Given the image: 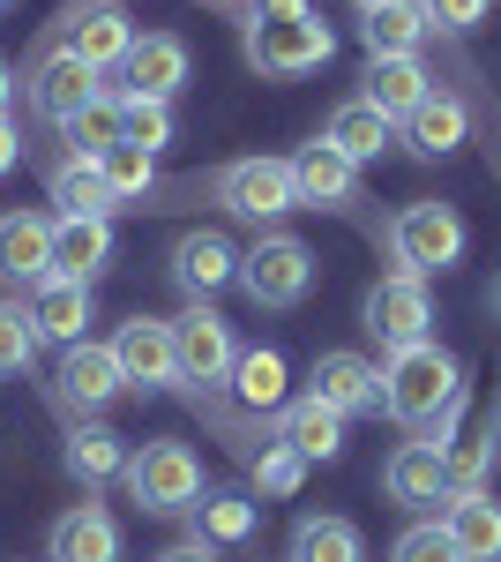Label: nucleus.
Returning <instances> with one entry per match:
<instances>
[{
  "label": "nucleus",
  "instance_id": "nucleus-1",
  "mask_svg": "<svg viewBox=\"0 0 501 562\" xmlns=\"http://www.w3.org/2000/svg\"><path fill=\"white\" fill-rule=\"evenodd\" d=\"M240 53H248L254 76L293 83V76H315V68L330 60L337 38L307 0H254L248 15H240Z\"/></svg>",
  "mask_w": 501,
  "mask_h": 562
},
{
  "label": "nucleus",
  "instance_id": "nucleus-2",
  "mask_svg": "<svg viewBox=\"0 0 501 562\" xmlns=\"http://www.w3.org/2000/svg\"><path fill=\"white\" fill-rule=\"evenodd\" d=\"M457 390H464V360H457V352H442L434 338L382 360V413L405 420V428H419V435L442 420V405H449Z\"/></svg>",
  "mask_w": 501,
  "mask_h": 562
},
{
  "label": "nucleus",
  "instance_id": "nucleus-3",
  "mask_svg": "<svg viewBox=\"0 0 501 562\" xmlns=\"http://www.w3.org/2000/svg\"><path fill=\"white\" fill-rule=\"evenodd\" d=\"M389 256L405 278H434V270H457L464 262V217L449 203H405V211L389 217Z\"/></svg>",
  "mask_w": 501,
  "mask_h": 562
},
{
  "label": "nucleus",
  "instance_id": "nucleus-4",
  "mask_svg": "<svg viewBox=\"0 0 501 562\" xmlns=\"http://www.w3.org/2000/svg\"><path fill=\"white\" fill-rule=\"evenodd\" d=\"M121 480H127V495H135L150 518H180V510L203 503V465H195L187 442H143V450L127 458Z\"/></svg>",
  "mask_w": 501,
  "mask_h": 562
},
{
  "label": "nucleus",
  "instance_id": "nucleus-5",
  "mask_svg": "<svg viewBox=\"0 0 501 562\" xmlns=\"http://www.w3.org/2000/svg\"><path fill=\"white\" fill-rule=\"evenodd\" d=\"M240 293L254 307H299L315 293V248L293 240V233H262L240 256Z\"/></svg>",
  "mask_w": 501,
  "mask_h": 562
},
{
  "label": "nucleus",
  "instance_id": "nucleus-6",
  "mask_svg": "<svg viewBox=\"0 0 501 562\" xmlns=\"http://www.w3.org/2000/svg\"><path fill=\"white\" fill-rule=\"evenodd\" d=\"M217 203H225L232 217H254V225L299 211L293 158H232V166L217 173Z\"/></svg>",
  "mask_w": 501,
  "mask_h": 562
},
{
  "label": "nucleus",
  "instance_id": "nucleus-7",
  "mask_svg": "<svg viewBox=\"0 0 501 562\" xmlns=\"http://www.w3.org/2000/svg\"><path fill=\"white\" fill-rule=\"evenodd\" d=\"M367 330L382 338V352H405V346H426L434 338V293H426V278H405V270H389L375 293H367Z\"/></svg>",
  "mask_w": 501,
  "mask_h": 562
},
{
  "label": "nucleus",
  "instance_id": "nucleus-8",
  "mask_svg": "<svg viewBox=\"0 0 501 562\" xmlns=\"http://www.w3.org/2000/svg\"><path fill=\"white\" fill-rule=\"evenodd\" d=\"M172 352H180V383H225L232 375V360H240V346H232V323L217 315V307H187V315H172Z\"/></svg>",
  "mask_w": 501,
  "mask_h": 562
},
{
  "label": "nucleus",
  "instance_id": "nucleus-9",
  "mask_svg": "<svg viewBox=\"0 0 501 562\" xmlns=\"http://www.w3.org/2000/svg\"><path fill=\"white\" fill-rule=\"evenodd\" d=\"M90 98H105V90H98V68H90V60H76L68 45L53 38V45L38 53V68H31V105H38L53 128H68Z\"/></svg>",
  "mask_w": 501,
  "mask_h": 562
},
{
  "label": "nucleus",
  "instance_id": "nucleus-10",
  "mask_svg": "<svg viewBox=\"0 0 501 562\" xmlns=\"http://www.w3.org/2000/svg\"><path fill=\"white\" fill-rule=\"evenodd\" d=\"M60 45L105 76V68H127V53H135V23H127L113 0H76V8L60 15Z\"/></svg>",
  "mask_w": 501,
  "mask_h": 562
},
{
  "label": "nucleus",
  "instance_id": "nucleus-11",
  "mask_svg": "<svg viewBox=\"0 0 501 562\" xmlns=\"http://www.w3.org/2000/svg\"><path fill=\"white\" fill-rule=\"evenodd\" d=\"M113 360H121L127 390H166L180 383V352H172V323H150V315H135L113 330Z\"/></svg>",
  "mask_w": 501,
  "mask_h": 562
},
{
  "label": "nucleus",
  "instance_id": "nucleus-12",
  "mask_svg": "<svg viewBox=\"0 0 501 562\" xmlns=\"http://www.w3.org/2000/svg\"><path fill=\"white\" fill-rule=\"evenodd\" d=\"M307 397H322V405H330V413H344V420H352V413H375L382 405V368L375 360H360V352H315V375H307Z\"/></svg>",
  "mask_w": 501,
  "mask_h": 562
},
{
  "label": "nucleus",
  "instance_id": "nucleus-13",
  "mask_svg": "<svg viewBox=\"0 0 501 562\" xmlns=\"http://www.w3.org/2000/svg\"><path fill=\"white\" fill-rule=\"evenodd\" d=\"M382 487H389V503H405V510L449 503V458H442L426 435H419V442H397L389 465H382Z\"/></svg>",
  "mask_w": 501,
  "mask_h": 562
},
{
  "label": "nucleus",
  "instance_id": "nucleus-14",
  "mask_svg": "<svg viewBox=\"0 0 501 562\" xmlns=\"http://www.w3.org/2000/svg\"><path fill=\"white\" fill-rule=\"evenodd\" d=\"M45 278H53V217L8 211L0 217V285H31L38 293Z\"/></svg>",
  "mask_w": 501,
  "mask_h": 562
},
{
  "label": "nucleus",
  "instance_id": "nucleus-15",
  "mask_svg": "<svg viewBox=\"0 0 501 562\" xmlns=\"http://www.w3.org/2000/svg\"><path fill=\"white\" fill-rule=\"evenodd\" d=\"M45 562H121V525H113V510H98V503L60 510L53 532H45Z\"/></svg>",
  "mask_w": 501,
  "mask_h": 562
},
{
  "label": "nucleus",
  "instance_id": "nucleus-16",
  "mask_svg": "<svg viewBox=\"0 0 501 562\" xmlns=\"http://www.w3.org/2000/svg\"><path fill=\"white\" fill-rule=\"evenodd\" d=\"M60 405H83V413H105L113 397L127 390V375H121V360H113V346H68L60 352Z\"/></svg>",
  "mask_w": 501,
  "mask_h": 562
},
{
  "label": "nucleus",
  "instance_id": "nucleus-17",
  "mask_svg": "<svg viewBox=\"0 0 501 562\" xmlns=\"http://www.w3.org/2000/svg\"><path fill=\"white\" fill-rule=\"evenodd\" d=\"M187 60H195V53H187V38H172V31H143V38H135V53H127V98H166L172 105V90L187 83Z\"/></svg>",
  "mask_w": 501,
  "mask_h": 562
},
{
  "label": "nucleus",
  "instance_id": "nucleus-18",
  "mask_svg": "<svg viewBox=\"0 0 501 562\" xmlns=\"http://www.w3.org/2000/svg\"><path fill=\"white\" fill-rule=\"evenodd\" d=\"M293 180H299V203L307 211H344L352 203V188H360V166L337 150V143H299V158H293Z\"/></svg>",
  "mask_w": 501,
  "mask_h": 562
},
{
  "label": "nucleus",
  "instance_id": "nucleus-19",
  "mask_svg": "<svg viewBox=\"0 0 501 562\" xmlns=\"http://www.w3.org/2000/svg\"><path fill=\"white\" fill-rule=\"evenodd\" d=\"M442 532L457 540L464 562H501V503L487 495V487H449Z\"/></svg>",
  "mask_w": 501,
  "mask_h": 562
},
{
  "label": "nucleus",
  "instance_id": "nucleus-20",
  "mask_svg": "<svg viewBox=\"0 0 501 562\" xmlns=\"http://www.w3.org/2000/svg\"><path fill=\"white\" fill-rule=\"evenodd\" d=\"M172 278L209 301V293H225V285H240V248L225 240V233H187V240H172Z\"/></svg>",
  "mask_w": 501,
  "mask_h": 562
},
{
  "label": "nucleus",
  "instance_id": "nucleus-21",
  "mask_svg": "<svg viewBox=\"0 0 501 562\" xmlns=\"http://www.w3.org/2000/svg\"><path fill=\"white\" fill-rule=\"evenodd\" d=\"M464 135H471V105H464L457 90H426L405 113V143H412L419 158H449V150H464Z\"/></svg>",
  "mask_w": 501,
  "mask_h": 562
},
{
  "label": "nucleus",
  "instance_id": "nucleus-22",
  "mask_svg": "<svg viewBox=\"0 0 501 562\" xmlns=\"http://www.w3.org/2000/svg\"><path fill=\"white\" fill-rule=\"evenodd\" d=\"M113 262V217H53V278L90 285Z\"/></svg>",
  "mask_w": 501,
  "mask_h": 562
},
{
  "label": "nucleus",
  "instance_id": "nucleus-23",
  "mask_svg": "<svg viewBox=\"0 0 501 562\" xmlns=\"http://www.w3.org/2000/svg\"><path fill=\"white\" fill-rule=\"evenodd\" d=\"M501 450V397H479V413L471 420H457V435H449V487H479L487 480V465H494Z\"/></svg>",
  "mask_w": 501,
  "mask_h": 562
},
{
  "label": "nucleus",
  "instance_id": "nucleus-24",
  "mask_svg": "<svg viewBox=\"0 0 501 562\" xmlns=\"http://www.w3.org/2000/svg\"><path fill=\"white\" fill-rule=\"evenodd\" d=\"M360 98L389 113V121H405L419 98H426V68H419V53H367V76H360Z\"/></svg>",
  "mask_w": 501,
  "mask_h": 562
},
{
  "label": "nucleus",
  "instance_id": "nucleus-25",
  "mask_svg": "<svg viewBox=\"0 0 501 562\" xmlns=\"http://www.w3.org/2000/svg\"><path fill=\"white\" fill-rule=\"evenodd\" d=\"M31 323H38V338H53V346H83L90 330V285H76V278H45L38 293H31Z\"/></svg>",
  "mask_w": 501,
  "mask_h": 562
},
{
  "label": "nucleus",
  "instance_id": "nucleus-26",
  "mask_svg": "<svg viewBox=\"0 0 501 562\" xmlns=\"http://www.w3.org/2000/svg\"><path fill=\"white\" fill-rule=\"evenodd\" d=\"M277 442H293L307 465H330L337 450H344V413H330L322 397H299V405H285V420H277Z\"/></svg>",
  "mask_w": 501,
  "mask_h": 562
},
{
  "label": "nucleus",
  "instance_id": "nucleus-27",
  "mask_svg": "<svg viewBox=\"0 0 501 562\" xmlns=\"http://www.w3.org/2000/svg\"><path fill=\"white\" fill-rule=\"evenodd\" d=\"M45 195L60 203V217H113V211H121V195L105 188V173H98V158H68V166H53V180H45Z\"/></svg>",
  "mask_w": 501,
  "mask_h": 562
},
{
  "label": "nucleus",
  "instance_id": "nucleus-28",
  "mask_svg": "<svg viewBox=\"0 0 501 562\" xmlns=\"http://www.w3.org/2000/svg\"><path fill=\"white\" fill-rule=\"evenodd\" d=\"M389 128H397V121H389V113H375L367 98H344V105L330 113V128H322V143H337L352 166H367V158H382V150H389Z\"/></svg>",
  "mask_w": 501,
  "mask_h": 562
},
{
  "label": "nucleus",
  "instance_id": "nucleus-29",
  "mask_svg": "<svg viewBox=\"0 0 501 562\" xmlns=\"http://www.w3.org/2000/svg\"><path fill=\"white\" fill-rule=\"evenodd\" d=\"M434 23H426V0H389V8H367V23H360V38L367 53H419Z\"/></svg>",
  "mask_w": 501,
  "mask_h": 562
},
{
  "label": "nucleus",
  "instance_id": "nucleus-30",
  "mask_svg": "<svg viewBox=\"0 0 501 562\" xmlns=\"http://www.w3.org/2000/svg\"><path fill=\"white\" fill-rule=\"evenodd\" d=\"M60 465L83 480V487H98V480L127 473V442L113 428H76V435H68V450H60Z\"/></svg>",
  "mask_w": 501,
  "mask_h": 562
},
{
  "label": "nucleus",
  "instance_id": "nucleus-31",
  "mask_svg": "<svg viewBox=\"0 0 501 562\" xmlns=\"http://www.w3.org/2000/svg\"><path fill=\"white\" fill-rule=\"evenodd\" d=\"M232 390H240V405H248V413L285 405V352H277V346L240 352V360H232Z\"/></svg>",
  "mask_w": 501,
  "mask_h": 562
},
{
  "label": "nucleus",
  "instance_id": "nucleus-32",
  "mask_svg": "<svg viewBox=\"0 0 501 562\" xmlns=\"http://www.w3.org/2000/svg\"><path fill=\"white\" fill-rule=\"evenodd\" d=\"M360 525L352 518H299L293 532V562H360Z\"/></svg>",
  "mask_w": 501,
  "mask_h": 562
},
{
  "label": "nucleus",
  "instance_id": "nucleus-33",
  "mask_svg": "<svg viewBox=\"0 0 501 562\" xmlns=\"http://www.w3.org/2000/svg\"><path fill=\"white\" fill-rule=\"evenodd\" d=\"M248 532H254L248 495H203V503H195V540H203V548H232V540H248Z\"/></svg>",
  "mask_w": 501,
  "mask_h": 562
},
{
  "label": "nucleus",
  "instance_id": "nucleus-34",
  "mask_svg": "<svg viewBox=\"0 0 501 562\" xmlns=\"http://www.w3.org/2000/svg\"><path fill=\"white\" fill-rule=\"evenodd\" d=\"M68 143H76V158H105L113 143H127V128H121V98H90L83 113L68 121Z\"/></svg>",
  "mask_w": 501,
  "mask_h": 562
},
{
  "label": "nucleus",
  "instance_id": "nucleus-35",
  "mask_svg": "<svg viewBox=\"0 0 501 562\" xmlns=\"http://www.w3.org/2000/svg\"><path fill=\"white\" fill-rule=\"evenodd\" d=\"M299 480H307V458H299L293 442H262L254 450V495L285 503V495H299Z\"/></svg>",
  "mask_w": 501,
  "mask_h": 562
},
{
  "label": "nucleus",
  "instance_id": "nucleus-36",
  "mask_svg": "<svg viewBox=\"0 0 501 562\" xmlns=\"http://www.w3.org/2000/svg\"><path fill=\"white\" fill-rule=\"evenodd\" d=\"M121 128H127L135 150L158 158V150L172 143V105H166V98H121Z\"/></svg>",
  "mask_w": 501,
  "mask_h": 562
},
{
  "label": "nucleus",
  "instance_id": "nucleus-37",
  "mask_svg": "<svg viewBox=\"0 0 501 562\" xmlns=\"http://www.w3.org/2000/svg\"><path fill=\"white\" fill-rule=\"evenodd\" d=\"M98 173H105V188L127 203V195H143V188L158 180V158H150V150H135V143H113V150L98 158Z\"/></svg>",
  "mask_w": 501,
  "mask_h": 562
},
{
  "label": "nucleus",
  "instance_id": "nucleus-38",
  "mask_svg": "<svg viewBox=\"0 0 501 562\" xmlns=\"http://www.w3.org/2000/svg\"><path fill=\"white\" fill-rule=\"evenodd\" d=\"M31 352H38V323H31V307L0 301V375H23Z\"/></svg>",
  "mask_w": 501,
  "mask_h": 562
},
{
  "label": "nucleus",
  "instance_id": "nucleus-39",
  "mask_svg": "<svg viewBox=\"0 0 501 562\" xmlns=\"http://www.w3.org/2000/svg\"><path fill=\"white\" fill-rule=\"evenodd\" d=\"M389 562H464V555H457V540H449L442 525H412V532L397 540V555H389Z\"/></svg>",
  "mask_w": 501,
  "mask_h": 562
},
{
  "label": "nucleus",
  "instance_id": "nucleus-40",
  "mask_svg": "<svg viewBox=\"0 0 501 562\" xmlns=\"http://www.w3.org/2000/svg\"><path fill=\"white\" fill-rule=\"evenodd\" d=\"M494 0H426V23L434 31H479Z\"/></svg>",
  "mask_w": 501,
  "mask_h": 562
},
{
  "label": "nucleus",
  "instance_id": "nucleus-41",
  "mask_svg": "<svg viewBox=\"0 0 501 562\" xmlns=\"http://www.w3.org/2000/svg\"><path fill=\"white\" fill-rule=\"evenodd\" d=\"M15 166H23V128H15V121L0 113V180L15 173Z\"/></svg>",
  "mask_w": 501,
  "mask_h": 562
},
{
  "label": "nucleus",
  "instance_id": "nucleus-42",
  "mask_svg": "<svg viewBox=\"0 0 501 562\" xmlns=\"http://www.w3.org/2000/svg\"><path fill=\"white\" fill-rule=\"evenodd\" d=\"M158 562H217V555H209L203 540H180V548H166V555H158Z\"/></svg>",
  "mask_w": 501,
  "mask_h": 562
},
{
  "label": "nucleus",
  "instance_id": "nucleus-43",
  "mask_svg": "<svg viewBox=\"0 0 501 562\" xmlns=\"http://www.w3.org/2000/svg\"><path fill=\"white\" fill-rule=\"evenodd\" d=\"M8 98H15V76H8V60H0V113H8Z\"/></svg>",
  "mask_w": 501,
  "mask_h": 562
},
{
  "label": "nucleus",
  "instance_id": "nucleus-44",
  "mask_svg": "<svg viewBox=\"0 0 501 562\" xmlns=\"http://www.w3.org/2000/svg\"><path fill=\"white\" fill-rule=\"evenodd\" d=\"M487 307H494V315H501V278H494V293H487Z\"/></svg>",
  "mask_w": 501,
  "mask_h": 562
},
{
  "label": "nucleus",
  "instance_id": "nucleus-45",
  "mask_svg": "<svg viewBox=\"0 0 501 562\" xmlns=\"http://www.w3.org/2000/svg\"><path fill=\"white\" fill-rule=\"evenodd\" d=\"M352 8H360V15H367V8H389V0H352Z\"/></svg>",
  "mask_w": 501,
  "mask_h": 562
},
{
  "label": "nucleus",
  "instance_id": "nucleus-46",
  "mask_svg": "<svg viewBox=\"0 0 501 562\" xmlns=\"http://www.w3.org/2000/svg\"><path fill=\"white\" fill-rule=\"evenodd\" d=\"M217 8H240V0H217Z\"/></svg>",
  "mask_w": 501,
  "mask_h": 562
},
{
  "label": "nucleus",
  "instance_id": "nucleus-47",
  "mask_svg": "<svg viewBox=\"0 0 501 562\" xmlns=\"http://www.w3.org/2000/svg\"><path fill=\"white\" fill-rule=\"evenodd\" d=\"M0 8H15V0H0Z\"/></svg>",
  "mask_w": 501,
  "mask_h": 562
}]
</instances>
